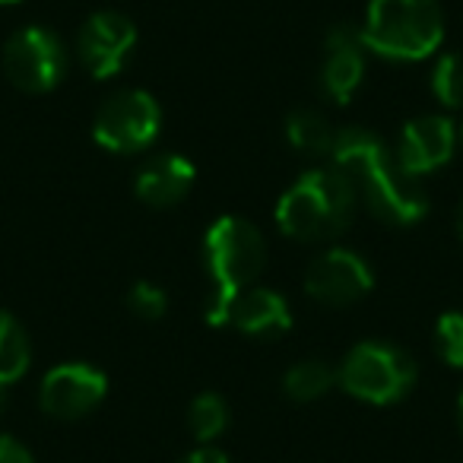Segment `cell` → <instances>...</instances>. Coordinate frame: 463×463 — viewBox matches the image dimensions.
<instances>
[{
    "mask_svg": "<svg viewBox=\"0 0 463 463\" xmlns=\"http://www.w3.org/2000/svg\"><path fill=\"white\" fill-rule=\"evenodd\" d=\"M7 4H20V0H0V7H7Z\"/></svg>",
    "mask_w": 463,
    "mask_h": 463,
    "instance_id": "27",
    "label": "cell"
},
{
    "mask_svg": "<svg viewBox=\"0 0 463 463\" xmlns=\"http://www.w3.org/2000/svg\"><path fill=\"white\" fill-rule=\"evenodd\" d=\"M435 346L450 368H463V311H444L438 317Z\"/></svg>",
    "mask_w": 463,
    "mask_h": 463,
    "instance_id": "20",
    "label": "cell"
},
{
    "mask_svg": "<svg viewBox=\"0 0 463 463\" xmlns=\"http://www.w3.org/2000/svg\"><path fill=\"white\" fill-rule=\"evenodd\" d=\"M4 73L23 92H52L67 73L61 39L45 26H23L4 45Z\"/></svg>",
    "mask_w": 463,
    "mask_h": 463,
    "instance_id": "7",
    "label": "cell"
},
{
    "mask_svg": "<svg viewBox=\"0 0 463 463\" xmlns=\"http://www.w3.org/2000/svg\"><path fill=\"white\" fill-rule=\"evenodd\" d=\"M336 384V368L327 365L324 359H302L286 372L283 391L289 393L296 403H311L321 400L330 387Z\"/></svg>",
    "mask_w": 463,
    "mask_h": 463,
    "instance_id": "16",
    "label": "cell"
},
{
    "mask_svg": "<svg viewBox=\"0 0 463 463\" xmlns=\"http://www.w3.org/2000/svg\"><path fill=\"white\" fill-rule=\"evenodd\" d=\"M181 463H229V457L222 454L219 448H210V444H200L194 454H187Z\"/></svg>",
    "mask_w": 463,
    "mask_h": 463,
    "instance_id": "23",
    "label": "cell"
},
{
    "mask_svg": "<svg viewBox=\"0 0 463 463\" xmlns=\"http://www.w3.org/2000/svg\"><path fill=\"white\" fill-rule=\"evenodd\" d=\"M194 181H197V168H194V162L187 156L162 153L140 165L134 191L146 206L165 210V206H175L191 194Z\"/></svg>",
    "mask_w": 463,
    "mask_h": 463,
    "instance_id": "14",
    "label": "cell"
},
{
    "mask_svg": "<svg viewBox=\"0 0 463 463\" xmlns=\"http://www.w3.org/2000/svg\"><path fill=\"white\" fill-rule=\"evenodd\" d=\"M353 184L330 168L305 172L277 203V225L296 241H327L349 229L355 216Z\"/></svg>",
    "mask_w": 463,
    "mask_h": 463,
    "instance_id": "3",
    "label": "cell"
},
{
    "mask_svg": "<svg viewBox=\"0 0 463 463\" xmlns=\"http://www.w3.org/2000/svg\"><path fill=\"white\" fill-rule=\"evenodd\" d=\"M365 77V45L355 26H330L324 39L321 92L336 105H346Z\"/></svg>",
    "mask_w": 463,
    "mask_h": 463,
    "instance_id": "12",
    "label": "cell"
},
{
    "mask_svg": "<svg viewBox=\"0 0 463 463\" xmlns=\"http://www.w3.org/2000/svg\"><path fill=\"white\" fill-rule=\"evenodd\" d=\"M162 130L159 102L146 90H121L102 102L92 121V140L118 156L143 153Z\"/></svg>",
    "mask_w": 463,
    "mask_h": 463,
    "instance_id": "6",
    "label": "cell"
},
{
    "mask_svg": "<svg viewBox=\"0 0 463 463\" xmlns=\"http://www.w3.org/2000/svg\"><path fill=\"white\" fill-rule=\"evenodd\" d=\"M267 245L264 235L241 216H219L206 229L203 239V264L210 273L213 296L206 305V324L225 327L229 324L232 302L254 286L264 270Z\"/></svg>",
    "mask_w": 463,
    "mask_h": 463,
    "instance_id": "2",
    "label": "cell"
},
{
    "mask_svg": "<svg viewBox=\"0 0 463 463\" xmlns=\"http://www.w3.org/2000/svg\"><path fill=\"white\" fill-rule=\"evenodd\" d=\"M334 168L353 184L355 197L391 225H412L429 213V197L416 178L403 172L397 153L387 149L378 134L365 128H346L336 134Z\"/></svg>",
    "mask_w": 463,
    "mask_h": 463,
    "instance_id": "1",
    "label": "cell"
},
{
    "mask_svg": "<svg viewBox=\"0 0 463 463\" xmlns=\"http://www.w3.org/2000/svg\"><path fill=\"white\" fill-rule=\"evenodd\" d=\"M431 92L444 109L463 105V58L454 52L441 54L431 67Z\"/></svg>",
    "mask_w": 463,
    "mask_h": 463,
    "instance_id": "19",
    "label": "cell"
},
{
    "mask_svg": "<svg viewBox=\"0 0 463 463\" xmlns=\"http://www.w3.org/2000/svg\"><path fill=\"white\" fill-rule=\"evenodd\" d=\"M457 422H460V435H463V393H460V400H457Z\"/></svg>",
    "mask_w": 463,
    "mask_h": 463,
    "instance_id": "25",
    "label": "cell"
},
{
    "mask_svg": "<svg viewBox=\"0 0 463 463\" xmlns=\"http://www.w3.org/2000/svg\"><path fill=\"white\" fill-rule=\"evenodd\" d=\"M29 359H33V346L26 340V330L16 317L0 311V387L20 381L29 368Z\"/></svg>",
    "mask_w": 463,
    "mask_h": 463,
    "instance_id": "17",
    "label": "cell"
},
{
    "mask_svg": "<svg viewBox=\"0 0 463 463\" xmlns=\"http://www.w3.org/2000/svg\"><path fill=\"white\" fill-rule=\"evenodd\" d=\"M457 149V128L444 115L412 118L397 143V162L410 178H422L450 162Z\"/></svg>",
    "mask_w": 463,
    "mask_h": 463,
    "instance_id": "11",
    "label": "cell"
},
{
    "mask_svg": "<svg viewBox=\"0 0 463 463\" xmlns=\"http://www.w3.org/2000/svg\"><path fill=\"white\" fill-rule=\"evenodd\" d=\"M457 235H460V241H463V200H460V206H457Z\"/></svg>",
    "mask_w": 463,
    "mask_h": 463,
    "instance_id": "24",
    "label": "cell"
},
{
    "mask_svg": "<svg viewBox=\"0 0 463 463\" xmlns=\"http://www.w3.org/2000/svg\"><path fill=\"white\" fill-rule=\"evenodd\" d=\"M460 134H463V130H460Z\"/></svg>",
    "mask_w": 463,
    "mask_h": 463,
    "instance_id": "28",
    "label": "cell"
},
{
    "mask_svg": "<svg viewBox=\"0 0 463 463\" xmlns=\"http://www.w3.org/2000/svg\"><path fill=\"white\" fill-rule=\"evenodd\" d=\"M187 425H191V435L200 444H210L229 429V406L219 393H200L194 397L191 410H187Z\"/></svg>",
    "mask_w": 463,
    "mask_h": 463,
    "instance_id": "18",
    "label": "cell"
},
{
    "mask_svg": "<svg viewBox=\"0 0 463 463\" xmlns=\"http://www.w3.org/2000/svg\"><path fill=\"white\" fill-rule=\"evenodd\" d=\"M109 393V378L90 362H67L45 374L39 387V403L54 419H80L92 412Z\"/></svg>",
    "mask_w": 463,
    "mask_h": 463,
    "instance_id": "10",
    "label": "cell"
},
{
    "mask_svg": "<svg viewBox=\"0 0 463 463\" xmlns=\"http://www.w3.org/2000/svg\"><path fill=\"white\" fill-rule=\"evenodd\" d=\"M374 286V273L368 260L346 248H330L317 254L305 270V292L317 305L327 308H343L359 298H365Z\"/></svg>",
    "mask_w": 463,
    "mask_h": 463,
    "instance_id": "8",
    "label": "cell"
},
{
    "mask_svg": "<svg viewBox=\"0 0 463 463\" xmlns=\"http://www.w3.org/2000/svg\"><path fill=\"white\" fill-rule=\"evenodd\" d=\"M365 52L387 61H425L441 48L438 0H372L359 29Z\"/></svg>",
    "mask_w": 463,
    "mask_h": 463,
    "instance_id": "4",
    "label": "cell"
},
{
    "mask_svg": "<svg viewBox=\"0 0 463 463\" xmlns=\"http://www.w3.org/2000/svg\"><path fill=\"white\" fill-rule=\"evenodd\" d=\"M137 48V26L118 10H99L83 23L77 39V52L86 73L96 80H109L124 71Z\"/></svg>",
    "mask_w": 463,
    "mask_h": 463,
    "instance_id": "9",
    "label": "cell"
},
{
    "mask_svg": "<svg viewBox=\"0 0 463 463\" xmlns=\"http://www.w3.org/2000/svg\"><path fill=\"white\" fill-rule=\"evenodd\" d=\"M286 137L298 153L330 156L336 143V130L327 124V118L315 109H296L286 118Z\"/></svg>",
    "mask_w": 463,
    "mask_h": 463,
    "instance_id": "15",
    "label": "cell"
},
{
    "mask_svg": "<svg viewBox=\"0 0 463 463\" xmlns=\"http://www.w3.org/2000/svg\"><path fill=\"white\" fill-rule=\"evenodd\" d=\"M128 308L134 311L137 317H143V321H159V317H165V311H168V296H165V289H159L156 283L140 279V283L130 286Z\"/></svg>",
    "mask_w": 463,
    "mask_h": 463,
    "instance_id": "21",
    "label": "cell"
},
{
    "mask_svg": "<svg viewBox=\"0 0 463 463\" xmlns=\"http://www.w3.org/2000/svg\"><path fill=\"white\" fill-rule=\"evenodd\" d=\"M4 403H7V387H0V410H4Z\"/></svg>",
    "mask_w": 463,
    "mask_h": 463,
    "instance_id": "26",
    "label": "cell"
},
{
    "mask_svg": "<svg viewBox=\"0 0 463 463\" xmlns=\"http://www.w3.org/2000/svg\"><path fill=\"white\" fill-rule=\"evenodd\" d=\"M336 384L355 400L391 406L416 387V362L393 343L365 340L346 353L336 368Z\"/></svg>",
    "mask_w": 463,
    "mask_h": 463,
    "instance_id": "5",
    "label": "cell"
},
{
    "mask_svg": "<svg viewBox=\"0 0 463 463\" xmlns=\"http://www.w3.org/2000/svg\"><path fill=\"white\" fill-rule=\"evenodd\" d=\"M229 324L241 330L245 336L258 340H277L292 330V311L289 302L277 289L267 286H248L229 308Z\"/></svg>",
    "mask_w": 463,
    "mask_h": 463,
    "instance_id": "13",
    "label": "cell"
},
{
    "mask_svg": "<svg viewBox=\"0 0 463 463\" xmlns=\"http://www.w3.org/2000/svg\"><path fill=\"white\" fill-rule=\"evenodd\" d=\"M0 463H35L33 450L14 435H0Z\"/></svg>",
    "mask_w": 463,
    "mask_h": 463,
    "instance_id": "22",
    "label": "cell"
}]
</instances>
